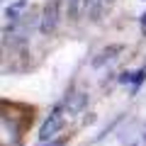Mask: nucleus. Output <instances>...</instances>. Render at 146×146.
I'll return each instance as SVG.
<instances>
[{
  "mask_svg": "<svg viewBox=\"0 0 146 146\" xmlns=\"http://www.w3.org/2000/svg\"><path fill=\"white\" fill-rule=\"evenodd\" d=\"M61 129H63V112H61V107H54L51 115L42 122L39 134H36V136H39V141H51Z\"/></svg>",
  "mask_w": 146,
  "mask_h": 146,
  "instance_id": "f257e3e1",
  "label": "nucleus"
},
{
  "mask_svg": "<svg viewBox=\"0 0 146 146\" xmlns=\"http://www.w3.org/2000/svg\"><path fill=\"white\" fill-rule=\"evenodd\" d=\"M58 25V0H49L42 10V20H39V32L42 34H51Z\"/></svg>",
  "mask_w": 146,
  "mask_h": 146,
  "instance_id": "f03ea898",
  "label": "nucleus"
},
{
  "mask_svg": "<svg viewBox=\"0 0 146 146\" xmlns=\"http://www.w3.org/2000/svg\"><path fill=\"white\" fill-rule=\"evenodd\" d=\"M122 51H124V46H122V44H110V46H105L102 51H100L98 56L93 58V66H95V68H102L105 63H110V61H115V58L119 56Z\"/></svg>",
  "mask_w": 146,
  "mask_h": 146,
  "instance_id": "7ed1b4c3",
  "label": "nucleus"
},
{
  "mask_svg": "<svg viewBox=\"0 0 146 146\" xmlns=\"http://www.w3.org/2000/svg\"><path fill=\"white\" fill-rule=\"evenodd\" d=\"M85 105H88V95H83V93H71V95L66 98V110L71 112V115L83 112Z\"/></svg>",
  "mask_w": 146,
  "mask_h": 146,
  "instance_id": "20e7f679",
  "label": "nucleus"
},
{
  "mask_svg": "<svg viewBox=\"0 0 146 146\" xmlns=\"http://www.w3.org/2000/svg\"><path fill=\"white\" fill-rule=\"evenodd\" d=\"M102 3H105V0H83V5H80V12H83L85 17H90V20H98Z\"/></svg>",
  "mask_w": 146,
  "mask_h": 146,
  "instance_id": "39448f33",
  "label": "nucleus"
},
{
  "mask_svg": "<svg viewBox=\"0 0 146 146\" xmlns=\"http://www.w3.org/2000/svg\"><path fill=\"white\" fill-rule=\"evenodd\" d=\"M146 80V66L139 68V71H134V80H131V93L136 95V90H139V85Z\"/></svg>",
  "mask_w": 146,
  "mask_h": 146,
  "instance_id": "423d86ee",
  "label": "nucleus"
},
{
  "mask_svg": "<svg viewBox=\"0 0 146 146\" xmlns=\"http://www.w3.org/2000/svg\"><path fill=\"white\" fill-rule=\"evenodd\" d=\"M80 5H83V0H66V7H68V17H76L80 15Z\"/></svg>",
  "mask_w": 146,
  "mask_h": 146,
  "instance_id": "0eeeda50",
  "label": "nucleus"
},
{
  "mask_svg": "<svg viewBox=\"0 0 146 146\" xmlns=\"http://www.w3.org/2000/svg\"><path fill=\"white\" fill-rule=\"evenodd\" d=\"M119 80L122 85H127V83H131V80H134V71H124V73H119Z\"/></svg>",
  "mask_w": 146,
  "mask_h": 146,
  "instance_id": "6e6552de",
  "label": "nucleus"
},
{
  "mask_svg": "<svg viewBox=\"0 0 146 146\" xmlns=\"http://www.w3.org/2000/svg\"><path fill=\"white\" fill-rule=\"evenodd\" d=\"M139 25H141V34L146 36V12L141 15V20H139Z\"/></svg>",
  "mask_w": 146,
  "mask_h": 146,
  "instance_id": "1a4fd4ad",
  "label": "nucleus"
},
{
  "mask_svg": "<svg viewBox=\"0 0 146 146\" xmlns=\"http://www.w3.org/2000/svg\"><path fill=\"white\" fill-rule=\"evenodd\" d=\"M36 146H61V144H54V141H42V144H36Z\"/></svg>",
  "mask_w": 146,
  "mask_h": 146,
  "instance_id": "9d476101",
  "label": "nucleus"
},
{
  "mask_svg": "<svg viewBox=\"0 0 146 146\" xmlns=\"http://www.w3.org/2000/svg\"><path fill=\"white\" fill-rule=\"evenodd\" d=\"M131 146H136V144H131Z\"/></svg>",
  "mask_w": 146,
  "mask_h": 146,
  "instance_id": "9b49d317",
  "label": "nucleus"
}]
</instances>
